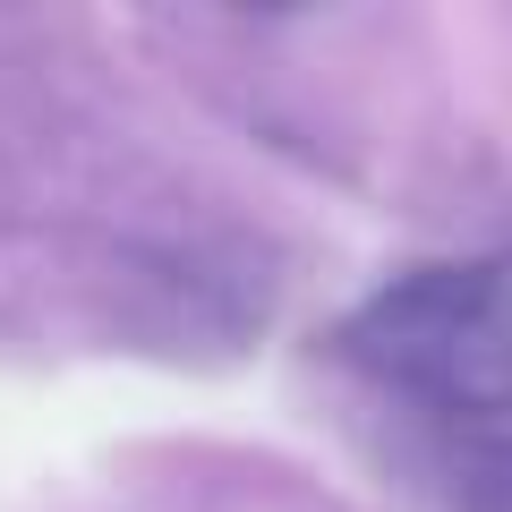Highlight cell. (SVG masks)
I'll return each instance as SVG.
<instances>
[{"mask_svg":"<svg viewBox=\"0 0 512 512\" xmlns=\"http://www.w3.org/2000/svg\"><path fill=\"white\" fill-rule=\"evenodd\" d=\"M453 504L512 512V427H461L453 436Z\"/></svg>","mask_w":512,"mask_h":512,"instance_id":"2","label":"cell"},{"mask_svg":"<svg viewBox=\"0 0 512 512\" xmlns=\"http://www.w3.org/2000/svg\"><path fill=\"white\" fill-rule=\"evenodd\" d=\"M350 367L453 427L512 419V256L419 265L342 325Z\"/></svg>","mask_w":512,"mask_h":512,"instance_id":"1","label":"cell"}]
</instances>
